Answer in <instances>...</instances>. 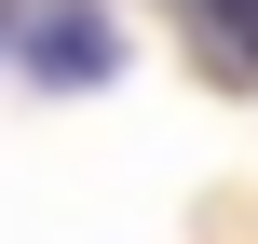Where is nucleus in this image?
<instances>
[{
    "instance_id": "1",
    "label": "nucleus",
    "mask_w": 258,
    "mask_h": 244,
    "mask_svg": "<svg viewBox=\"0 0 258 244\" xmlns=\"http://www.w3.org/2000/svg\"><path fill=\"white\" fill-rule=\"evenodd\" d=\"M27 82H54V95H95L109 68H122V27L95 14V0H27L14 14V41H0Z\"/></svg>"
},
{
    "instance_id": "2",
    "label": "nucleus",
    "mask_w": 258,
    "mask_h": 244,
    "mask_svg": "<svg viewBox=\"0 0 258 244\" xmlns=\"http://www.w3.org/2000/svg\"><path fill=\"white\" fill-rule=\"evenodd\" d=\"M14 14H27V0H0V41H14Z\"/></svg>"
}]
</instances>
